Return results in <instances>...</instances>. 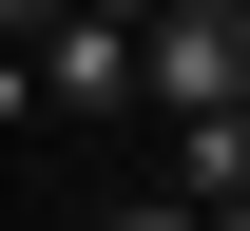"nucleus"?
Segmentation results:
<instances>
[{"instance_id": "nucleus-1", "label": "nucleus", "mask_w": 250, "mask_h": 231, "mask_svg": "<svg viewBox=\"0 0 250 231\" xmlns=\"http://www.w3.org/2000/svg\"><path fill=\"white\" fill-rule=\"evenodd\" d=\"M135 97H173V116L250 97V0H135Z\"/></svg>"}, {"instance_id": "nucleus-3", "label": "nucleus", "mask_w": 250, "mask_h": 231, "mask_svg": "<svg viewBox=\"0 0 250 231\" xmlns=\"http://www.w3.org/2000/svg\"><path fill=\"white\" fill-rule=\"evenodd\" d=\"M116 20H135V0H116Z\"/></svg>"}, {"instance_id": "nucleus-2", "label": "nucleus", "mask_w": 250, "mask_h": 231, "mask_svg": "<svg viewBox=\"0 0 250 231\" xmlns=\"http://www.w3.org/2000/svg\"><path fill=\"white\" fill-rule=\"evenodd\" d=\"M154 212H250V97H212V116H192V154L154 173Z\"/></svg>"}]
</instances>
